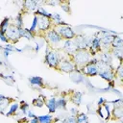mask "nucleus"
<instances>
[{
    "label": "nucleus",
    "instance_id": "ddd939ff",
    "mask_svg": "<svg viewBox=\"0 0 123 123\" xmlns=\"http://www.w3.org/2000/svg\"><path fill=\"white\" fill-rule=\"evenodd\" d=\"M70 79L72 82H74L76 84H79V83H82L85 81L84 75L82 74V72L79 69H75L73 72L70 73Z\"/></svg>",
    "mask_w": 123,
    "mask_h": 123
},
{
    "label": "nucleus",
    "instance_id": "7c9ffc66",
    "mask_svg": "<svg viewBox=\"0 0 123 123\" xmlns=\"http://www.w3.org/2000/svg\"><path fill=\"white\" fill-rule=\"evenodd\" d=\"M29 110H30V109H29V104H28L27 102H25V101H21L20 106H19V111L23 113V115L26 116V113H27V111H28Z\"/></svg>",
    "mask_w": 123,
    "mask_h": 123
},
{
    "label": "nucleus",
    "instance_id": "4468645a",
    "mask_svg": "<svg viewBox=\"0 0 123 123\" xmlns=\"http://www.w3.org/2000/svg\"><path fill=\"white\" fill-rule=\"evenodd\" d=\"M113 119H122L123 117V107H113L111 112Z\"/></svg>",
    "mask_w": 123,
    "mask_h": 123
},
{
    "label": "nucleus",
    "instance_id": "f704fd0d",
    "mask_svg": "<svg viewBox=\"0 0 123 123\" xmlns=\"http://www.w3.org/2000/svg\"><path fill=\"white\" fill-rule=\"evenodd\" d=\"M114 74H115L119 79H122V77H123V68H122V64H121V63L119 64V66L117 67V69H115Z\"/></svg>",
    "mask_w": 123,
    "mask_h": 123
},
{
    "label": "nucleus",
    "instance_id": "f03ea898",
    "mask_svg": "<svg viewBox=\"0 0 123 123\" xmlns=\"http://www.w3.org/2000/svg\"><path fill=\"white\" fill-rule=\"evenodd\" d=\"M53 28L60 35V37L64 40H70L76 37V34L74 33L72 28L68 24H66V25H55Z\"/></svg>",
    "mask_w": 123,
    "mask_h": 123
},
{
    "label": "nucleus",
    "instance_id": "6ab92c4d",
    "mask_svg": "<svg viewBox=\"0 0 123 123\" xmlns=\"http://www.w3.org/2000/svg\"><path fill=\"white\" fill-rule=\"evenodd\" d=\"M19 30H20V36H21V37H24V38L29 39V40L35 38L34 34L31 33L27 28H19Z\"/></svg>",
    "mask_w": 123,
    "mask_h": 123
},
{
    "label": "nucleus",
    "instance_id": "dca6fc26",
    "mask_svg": "<svg viewBox=\"0 0 123 123\" xmlns=\"http://www.w3.org/2000/svg\"><path fill=\"white\" fill-rule=\"evenodd\" d=\"M111 45L113 48V50H122V47H123V39L120 37L115 36L114 37V39H113V41H112V43Z\"/></svg>",
    "mask_w": 123,
    "mask_h": 123
},
{
    "label": "nucleus",
    "instance_id": "a19ab883",
    "mask_svg": "<svg viewBox=\"0 0 123 123\" xmlns=\"http://www.w3.org/2000/svg\"><path fill=\"white\" fill-rule=\"evenodd\" d=\"M37 115H35V113L32 111H27V113H26V117H28L29 119H32V118H34V117H36Z\"/></svg>",
    "mask_w": 123,
    "mask_h": 123
},
{
    "label": "nucleus",
    "instance_id": "e433bc0d",
    "mask_svg": "<svg viewBox=\"0 0 123 123\" xmlns=\"http://www.w3.org/2000/svg\"><path fill=\"white\" fill-rule=\"evenodd\" d=\"M3 48V50H7V51H9V52H13V51H15V46H13L12 44H7L6 46H4V47H2Z\"/></svg>",
    "mask_w": 123,
    "mask_h": 123
},
{
    "label": "nucleus",
    "instance_id": "f8f14e48",
    "mask_svg": "<svg viewBox=\"0 0 123 123\" xmlns=\"http://www.w3.org/2000/svg\"><path fill=\"white\" fill-rule=\"evenodd\" d=\"M41 2H38V1H34V0H28V1H24L23 2V7L28 10V11H32V12H36Z\"/></svg>",
    "mask_w": 123,
    "mask_h": 123
},
{
    "label": "nucleus",
    "instance_id": "4be33fe9",
    "mask_svg": "<svg viewBox=\"0 0 123 123\" xmlns=\"http://www.w3.org/2000/svg\"><path fill=\"white\" fill-rule=\"evenodd\" d=\"M19 110V105L17 103H12L10 108H9V111L7 112H5L6 116H11V115H13L16 113V111Z\"/></svg>",
    "mask_w": 123,
    "mask_h": 123
},
{
    "label": "nucleus",
    "instance_id": "20e7f679",
    "mask_svg": "<svg viewBox=\"0 0 123 123\" xmlns=\"http://www.w3.org/2000/svg\"><path fill=\"white\" fill-rule=\"evenodd\" d=\"M45 39L47 40L48 45L51 48L54 47V46L59 45L62 40V38L60 37V35L55 31V29L53 27L45 33Z\"/></svg>",
    "mask_w": 123,
    "mask_h": 123
},
{
    "label": "nucleus",
    "instance_id": "58836bf2",
    "mask_svg": "<svg viewBox=\"0 0 123 123\" xmlns=\"http://www.w3.org/2000/svg\"><path fill=\"white\" fill-rule=\"evenodd\" d=\"M0 40L3 41V42H5V43H9V39L6 37V34H4L1 30H0Z\"/></svg>",
    "mask_w": 123,
    "mask_h": 123
},
{
    "label": "nucleus",
    "instance_id": "cd10ccee",
    "mask_svg": "<svg viewBox=\"0 0 123 123\" xmlns=\"http://www.w3.org/2000/svg\"><path fill=\"white\" fill-rule=\"evenodd\" d=\"M0 77L3 81H5V83H7L8 85L12 86V84L15 83V79L13 78V76H11V75H4L3 73H0Z\"/></svg>",
    "mask_w": 123,
    "mask_h": 123
},
{
    "label": "nucleus",
    "instance_id": "de8ad7c7",
    "mask_svg": "<svg viewBox=\"0 0 123 123\" xmlns=\"http://www.w3.org/2000/svg\"><path fill=\"white\" fill-rule=\"evenodd\" d=\"M5 98H6V96H5V95H3V94H0V103H1V102H2V101L5 99Z\"/></svg>",
    "mask_w": 123,
    "mask_h": 123
},
{
    "label": "nucleus",
    "instance_id": "3c124183",
    "mask_svg": "<svg viewBox=\"0 0 123 123\" xmlns=\"http://www.w3.org/2000/svg\"><path fill=\"white\" fill-rule=\"evenodd\" d=\"M0 48H2V46H1V45H0Z\"/></svg>",
    "mask_w": 123,
    "mask_h": 123
},
{
    "label": "nucleus",
    "instance_id": "412c9836",
    "mask_svg": "<svg viewBox=\"0 0 123 123\" xmlns=\"http://www.w3.org/2000/svg\"><path fill=\"white\" fill-rule=\"evenodd\" d=\"M11 24H12V23H11V19H10L9 17H4V19H3V20L1 21V23H0V30H1L4 34H6L8 28L10 27Z\"/></svg>",
    "mask_w": 123,
    "mask_h": 123
},
{
    "label": "nucleus",
    "instance_id": "7ed1b4c3",
    "mask_svg": "<svg viewBox=\"0 0 123 123\" xmlns=\"http://www.w3.org/2000/svg\"><path fill=\"white\" fill-rule=\"evenodd\" d=\"M61 58L57 50L51 48V50L45 54V63L52 68H58Z\"/></svg>",
    "mask_w": 123,
    "mask_h": 123
},
{
    "label": "nucleus",
    "instance_id": "a211bd4d",
    "mask_svg": "<svg viewBox=\"0 0 123 123\" xmlns=\"http://www.w3.org/2000/svg\"><path fill=\"white\" fill-rule=\"evenodd\" d=\"M45 102H46V97L44 95H39L37 98H35L32 102L33 106L34 107H37V108H41L45 105Z\"/></svg>",
    "mask_w": 123,
    "mask_h": 123
},
{
    "label": "nucleus",
    "instance_id": "c756f323",
    "mask_svg": "<svg viewBox=\"0 0 123 123\" xmlns=\"http://www.w3.org/2000/svg\"><path fill=\"white\" fill-rule=\"evenodd\" d=\"M76 120L77 123H88V116L86 113L81 112L76 115Z\"/></svg>",
    "mask_w": 123,
    "mask_h": 123
},
{
    "label": "nucleus",
    "instance_id": "c9c22d12",
    "mask_svg": "<svg viewBox=\"0 0 123 123\" xmlns=\"http://www.w3.org/2000/svg\"><path fill=\"white\" fill-rule=\"evenodd\" d=\"M65 123H77V120H76V116L74 115H69L67 116L65 119H64Z\"/></svg>",
    "mask_w": 123,
    "mask_h": 123
},
{
    "label": "nucleus",
    "instance_id": "393cba45",
    "mask_svg": "<svg viewBox=\"0 0 123 123\" xmlns=\"http://www.w3.org/2000/svg\"><path fill=\"white\" fill-rule=\"evenodd\" d=\"M51 19H52V21L55 22V25H66L67 24L62 20V15H60L59 13H52Z\"/></svg>",
    "mask_w": 123,
    "mask_h": 123
},
{
    "label": "nucleus",
    "instance_id": "c03bdc74",
    "mask_svg": "<svg viewBox=\"0 0 123 123\" xmlns=\"http://www.w3.org/2000/svg\"><path fill=\"white\" fill-rule=\"evenodd\" d=\"M27 123H38V119H37V116L32 118V119H29V121Z\"/></svg>",
    "mask_w": 123,
    "mask_h": 123
},
{
    "label": "nucleus",
    "instance_id": "a18cd8bd",
    "mask_svg": "<svg viewBox=\"0 0 123 123\" xmlns=\"http://www.w3.org/2000/svg\"><path fill=\"white\" fill-rule=\"evenodd\" d=\"M3 54H4V57H5L6 59H8V57H9L10 54H11V52H9V51H7V50H3Z\"/></svg>",
    "mask_w": 123,
    "mask_h": 123
},
{
    "label": "nucleus",
    "instance_id": "1a4fd4ad",
    "mask_svg": "<svg viewBox=\"0 0 123 123\" xmlns=\"http://www.w3.org/2000/svg\"><path fill=\"white\" fill-rule=\"evenodd\" d=\"M80 71L82 72L83 75L85 76H88V77H94L98 75V67L96 64H90V63H86L85 66H83Z\"/></svg>",
    "mask_w": 123,
    "mask_h": 123
},
{
    "label": "nucleus",
    "instance_id": "8fccbe9b",
    "mask_svg": "<svg viewBox=\"0 0 123 123\" xmlns=\"http://www.w3.org/2000/svg\"><path fill=\"white\" fill-rule=\"evenodd\" d=\"M0 64H3V62H1V61H0Z\"/></svg>",
    "mask_w": 123,
    "mask_h": 123
},
{
    "label": "nucleus",
    "instance_id": "2f4dec72",
    "mask_svg": "<svg viewBox=\"0 0 123 123\" xmlns=\"http://www.w3.org/2000/svg\"><path fill=\"white\" fill-rule=\"evenodd\" d=\"M37 29V15H34L33 21H32V25H31V27H30L28 30H29L31 33L35 34Z\"/></svg>",
    "mask_w": 123,
    "mask_h": 123
},
{
    "label": "nucleus",
    "instance_id": "79ce46f5",
    "mask_svg": "<svg viewBox=\"0 0 123 123\" xmlns=\"http://www.w3.org/2000/svg\"><path fill=\"white\" fill-rule=\"evenodd\" d=\"M108 86H109L110 88L113 89V88L115 87V82H114V80H111V81L108 82Z\"/></svg>",
    "mask_w": 123,
    "mask_h": 123
},
{
    "label": "nucleus",
    "instance_id": "a878e982",
    "mask_svg": "<svg viewBox=\"0 0 123 123\" xmlns=\"http://www.w3.org/2000/svg\"><path fill=\"white\" fill-rule=\"evenodd\" d=\"M12 99L9 98V97H6L1 103H0V112L5 114V110L8 109V107L10 106V103H11Z\"/></svg>",
    "mask_w": 123,
    "mask_h": 123
},
{
    "label": "nucleus",
    "instance_id": "bb28decb",
    "mask_svg": "<svg viewBox=\"0 0 123 123\" xmlns=\"http://www.w3.org/2000/svg\"><path fill=\"white\" fill-rule=\"evenodd\" d=\"M14 26H16L17 28H23V15L21 12H19L13 19V23Z\"/></svg>",
    "mask_w": 123,
    "mask_h": 123
},
{
    "label": "nucleus",
    "instance_id": "b1692460",
    "mask_svg": "<svg viewBox=\"0 0 123 123\" xmlns=\"http://www.w3.org/2000/svg\"><path fill=\"white\" fill-rule=\"evenodd\" d=\"M35 15H41V16H46L48 18L52 17V13L48 12L43 7H38L37 10L35 12Z\"/></svg>",
    "mask_w": 123,
    "mask_h": 123
},
{
    "label": "nucleus",
    "instance_id": "39448f33",
    "mask_svg": "<svg viewBox=\"0 0 123 123\" xmlns=\"http://www.w3.org/2000/svg\"><path fill=\"white\" fill-rule=\"evenodd\" d=\"M6 37H8L9 41H12V43L17 42V41L21 38L19 28H17L16 26H14V25L12 23V24L10 25V27L8 28L7 32H6Z\"/></svg>",
    "mask_w": 123,
    "mask_h": 123
},
{
    "label": "nucleus",
    "instance_id": "f257e3e1",
    "mask_svg": "<svg viewBox=\"0 0 123 123\" xmlns=\"http://www.w3.org/2000/svg\"><path fill=\"white\" fill-rule=\"evenodd\" d=\"M71 60L76 65L77 69H81L83 66H85L90 60V54L88 50H77L72 56Z\"/></svg>",
    "mask_w": 123,
    "mask_h": 123
},
{
    "label": "nucleus",
    "instance_id": "72a5a7b5",
    "mask_svg": "<svg viewBox=\"0 0 123 123\" xmlns=\"http://www.w3.org/2000/svg\"><path fill=\"white\" fill-rule=\"evenodd\" d=\"M109 104H112V105H114L113 107H123V101H122V99L121 98H119V99H116V100H112V101H107Z\"/></svg>",
    "mask_w": 123,
    "mask_h": 123
},
{
    "label": "nucleus",
    "instance_id": "ea45409f",
    "mask_svg": "<svg viewBox=\"0 0 123 123\" xmlns=\"http://www.w3.org/2000/svg\"><path fill=\"white\" fill-rule=\"evenodd\" d=\"M69 112H70L71 115L76 116V115L79 113V111H78V108H71V109L69 110Z\"/></svg>",
    "mask_w": 123,
    "mask_h": 123
},
{
    "label": "nucleus",
    "instance_id": "37998d69",
    "mask_svg": "<svg viewBox=\"0 0 123 123\" xmlns=\"http://www.w3.org/2000/svg\"><path fill=\"white\" fill-rule=\"evenodd\" d=\"M106 101H107V100H105V99H104L103 97H100V98L98 99V102H97V105H98L99 107H100V106H103V105H104V104L106 103Z\"/></svg>",
    "mask_w": 123,
    "mask_h": 123
},
{
    "label": "nucleus",
    "instance_id": "9d476101",
    "mask_svg": "<svg viewBox=\"0 0 123 123\" xmlns=\"http://www.w3.org/2000/svg\"><path fill=\"white\" fill-rule=\"evenodd\" d=\"M99 34H101L102 36L99 37L100 38V41H101V44L105 47H109L111 46V44L112 43L113 39H114V37L116 35H113L110 32H106V31H102V32H99Z\"/></svg>",
    "mask_w": 123,
    "mask_h": 123
},
{
    "label": "nucleus",
    "instance_id": "2eb2a0df",
    "mask_svg": "<svg viewBox=\"0 0 123 123\" xmlns=\"http://www.w3.org/2000/svg\"><path fill=\"white\" fill-rule=\"evenodd\" d=\"M56 102H57V99L56 98H50L49 100H47L45 102V105L49 111L50 113H54L56 112L57 111V105H56Z\"/></svg>",
    "mask_w": 123,
    "mask_h": 123
},
{
    "label": "nucleus",
    "instance_id": "473e14b6",
    "mask_svg": "<svg viewBox=\"0 0 123 123\" xmlns=\"http://www.w3.org/2000/svg\"><path fill=\"white\" fill-rule=\"evenodd\" d=\"M60 6L62 7V11L66 13H70V3L69 2H60Z\"/></svg>",
    "mask_w": 123,
    "mask_h": 123
},
{
    "label": "nucleus",
    "instance_id": "6e6552de",
    "mask_svg": "<svg viewBox=\"0 0 123 123\" xmlns=\"http://www.w3.org/2000/svg\"><path fill=\"white\" fill-rule=\"evenodd\" d=\"M74 42L78 50H86L89 47V37H86L84 35H78L74 38Z\"/></svg>",
    "mask_w": 123,
    "mask_h": 123
},
{
    "label": "nucleus",
    "instance_id": "4c0bfd02",
    "mask_svg": "<svg viewBox=\"0 0 123 123\" xmlns=\"http://www.w3.org/2000/svg\"><path fill=\"white\" fill-rule=\"evenodd\" d=\"M113 55L115 56V58H117L120 61V63H121V61H122V50H113Z\"/></svg>",
    "mask_w": 123,
    "mask_h": 123
},
{
    "label": "nucleus",
    "instance_id": "f3484780",
    "mask_svg": "<svg viewBox=\"0 0 123 123\" xmlns=\"http://www.w3.org/2000/svg\"><path fill=\"white\" fill-rule=\"evenodd\" d=\"M29 82L31 83L32 86H43L44 83H43V79L39 76H33V77H29Z\"/></svg>",
    "mask_w": 123,
    "mask_h": 123
},
{
    "label": "nucleus",
    "instance_id": "423d86ee",
    "mask_svg": "<svg viewBox=\"0 0 123 123\" xmlns=\"http://www.w3.org/2000/svg\"><path fill=\"white\" fill-rule=\"evenodd\" d=\"M58 69H60L61 71H62L64 73L70 74L71 72H73L77 68H76V65L71 59H61Z\"/></svg>",
    "mask_w": 123,
    "mask_h": 123
},
{
    "label": "nucleus",
    "instance_id": "5701e85b",
    "mask_svg": "<svg viewBox=\"0 0 123 123\" xmlns=\"http://www.w3.org/2000/svg\"><path fill=\"white\" fill-rule=\"evenodd\" d=\"M38 123H53V116L51 114H44L37 116Z\"/></svg>",
    "mask_w": 123,
    "mask_h": 123
},
{
    "label": "nucleus",
    "instance_id": "aec40b11",
    "mask_svg": "<svg viewBox=\"0 0 123 123\" xmlns=\"http://www.w3.org/2000/svg\"><path fill=\"white\" fill-rule=\"evenodd\" d=\"M82 97H83V93L82 92H80V91H74L73 94L71 95V101L75 105L79 106L82 103Z\"/></svg>",
    "mask_w": 123,
    "mask_h": 123
},
{
    "label": "nucleus",
    "instance_id": "9b49d317",
    "mask_svg": "<svg viewBox=\"0 0 123 123\" xmlns=\"http://www.w3.org/2000/svg\"><path fill=\"white\" fill-rule=\"evenodd\" d=\"M62 50L69 56H72L78 49H77V46L74 42V39H70V40H65L64 43H63V46H62Z\"/></svg>",
    "mask_w": 123,
    "mask_h": 123
},
{
    "label": "nucleus",
    "instance_id": "0eeeda50",
    "mask_svg": "<svg viewBox=\"0 0 123 123\" xmlns=\"http://www.w3.org/2000/svg\"><path fill=\"white\" fill-rule=\"evenodd\" d=\"M37 28L40 32L46 33L48 30L52 28V19L46 16L37 15Z\"/></svg>",
    "mask_w": 123,
    "mask_h": 123
},
{
    "label": "nucleus",
    "instance_id": "09e8293b",
    "mask_svg": "<svg viewBox=\"0 0 123 123\" xmlns=\"http://www.w3.org/2000/svg\"><path fill=\"white\" fill-rule=\"evenodd\" d=\"M58 123H65V121H64V119H63V120H61V121L58 122Z\"/></svg>",
    "mask_w": 123,
    "mask_h": 123
},
{
    "label": "nucleus",
    "instance_id": "c85d7f7f",
    "mask_svg": "<svg viewBox=\"0 0 123 123\" xmlns=\"http://www.w3.org/2000/svg\"><path fill=\"white\" fill-rule=\"evenodd\" d=\"M66 104L67 101L65 100L64 97H61L57 100L56 105H57V109H61V110H66Z\"/></svg>",
    "mask_w": 123,
    "mask_h": 123
},
{
    "label": "nucleus",
    "instance_id": "49530a36",
    "mask_svg": "<svg viewBox=\"0 0 123 123\" xmlns=\"http://www.w3.org/2000/svg\"><path fill=\"white\" fill-rule=\"evenodd\" d=\"M39 49H40V46H39V44H38V43H37L36 48H35V51H36V52H38V51H39Z\"/></svg>",
    "mask_w": 123,
    "mask_h": 123
}]
</instances>
